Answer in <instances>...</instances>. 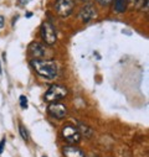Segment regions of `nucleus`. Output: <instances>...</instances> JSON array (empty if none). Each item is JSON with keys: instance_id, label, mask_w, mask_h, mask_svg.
Wrapping results in <instances>:
<instances>
[{"instance_id": "nucleus-1", "label": "nucleus", "mask_w": 149, "mask_h": 157, "mask_svg": "<svg viewBox=\"0 0 149 157\" xmlns=\"http://www.w3.org/2000/svg\"><path fill=\"white\" fill-rule=\"evenodd\" d=\"M31 67L40 77L47 81L55 79V77L57 75V64L55 63V61H44L34 58L31 61Z\"/></svg>"}, {"instance_id": "nucleus-2", "label": "nucleus", "mask_w": 149, "mask_h": 157, "mask_svg": "<svg viewBox=\"0 0 149 157\" xmlns=\"http://www.w3.org/2000/svg\"><path fill=\"white\" fill-rule=\"evenodd\" d=\"M67 93L68 90L66 87H62L60 84H52L45 93V100L49 103H56L63 99L67 95Z\"/></svg>"}, {"instance_id": "nucleus-3", "label": "nucleus", "mask_w": 149, "mask_h": 157, "mask_svg": "<svg viewBox=\"0 0 149 157\" xmlns=\"http://www.w3.org/2000/svg\"><path fill=\"white\" fill-rule=\"evenodd\" d=\"M41 37L45 41L46 45L52 46L56 40H57V35H56V30L54 27V25L50 21H44L41 25Z\"/></svg>"}, {"instance_id": "nucleus-4", "label": "nucleus", "mask_w": 149, "mask_h": 157, "mask_svg": "<svg viewBox=\"0 0 149 157\" xmlns=\"http://www.w3.org/2000/svg\"><path fill=\"white\" fill-rule=\"evenodd\" d=\"M74 9V0H56L55 13L60 17H67Z\"/></svg>"}, {"instance_id": "nucleus-5", "label": "nucleus", "mask_w": 149, "mask_h": 157, "mask_svg": "<svg viewBox=\"0 0 149 157\" xmlns=\"http://www.w3.org/2000/svg\"><path fill=\"white\" fill-rule=\"evenodd\" d=\"M62 136L71 145L79 144L81 141V132H80L79 128L72 126V125H65L62 128Z\"/></svg>"}, {"instance_id": "nucleus-6", "label": "nucleus", "mask_w": 149, "mask_h": 157, "mask_svg": "<svg viewBox=\"0 0 149 157\" xmlns=\"http://www.w3.org/2000/svg\"><path fill=\"white\" fill-rule=\"evenodd\" d=\"M47 111H49V114L52 116V117H55V119H63V117L66 116V114H67V108H66V105H63V104H61V103H58V101H56V103H50V105L47 106Z\"/></svg>"}, {"instance_id": "nucleus-7", "label": "nucleus", "mask_w": 149, "mask_h": 157, "mask_svg": "<svg viewBox=\"0 0 149 157\" xmlns=\"http://www.w3.org/2000/svg\"><path fill=\"white\" fill-rule=\"evenodd\" d=\"M95 16H96V9L92 4H86L85 6H82L79 14V17L82 22H90Z\"/></svg>"}, {"instance_id": "nucleus-8", "label": "nucleus", "mask_w": 149, "mask_h": 157, "mask_svg": "<svg viewBox=\"0 0 149 157\" xmlns=\"http://www.w3.org/2000/svg\"><path fill=\"white\" fill-rule=\"evenodd\" d=\"M62 152H63V156L65 157H86L85 156V152L76 147L74 145H68V146H65L62 148Z\"/></svg>"}, {"instance_id": "nucleus-9", "label": "nucleus", "mask_w": 149, "mask_h": 157, "mask_svg": "<svg viewBox=\"0 0 149 157\" xmlns=\"http://www.w3.org/2000/svg\"><path fill=\"white\" fill-rule=\"evenodd\" d=\"M30 53L32 55V57L35 59H40L42 57H45L46 55V48L45 46L40 45V44H37V42H34L30 45Z\"/></svg>"}, {"instance_id": "nucleus-10", "label": "nucleus", "mask_w": 149, "mask_h": 157, "mask_svg": "<svg viewBox=\"0 0 149 157\" xmlns=\"http://www.w3.org/2000/svg\"><path fill=\"white\" fill-rule=\"evenodd\" d=\"M127 9V0H115V11L117 14L124 13Z\"/></svg>"}, {"instance_id": "nucleus-11", "label": "nucleus", "mask_w": 149, "mask_h": 157, "mask_svg": "<svg viewBox=\"0 0 149 157\" xmlns=\"http://www.w3.org/2000/svg\"><path fill=\"white\" fill-rule=\"evenodd\" d=\"M19 132H20V136H21L22 140H25V141L29 140V132H27V130H26L21 124L19 125Z\"/></svg>"}, {"instance_id": "nucleus-12", "label": "nucleus", "mask_w": 149, "mask_h": 157, "mask_svg": "<svg viewBox=\"0 0 149 157\" xmlns=\"http://www.w3.org/2000/svg\"><path fill=\"white\" fill-rule=\"evenodd\" d=\"M20 106H21V109H27V106H29L27 98L25 95H20Z\"/></svg>"}, {"instance_id": "nucleus-13", "label": "nucleus", "mask_w": 149, "mask_h": 157, "mask_svg": "<svg viewBox=\"0 0 149 157\" xmlns=\"http://www.w3.org/2000/svg\"><path fill=\"white\" fill-rule=\"evenodd\" d=\"M96 2H97L99 5H102V6H108V5L112 4V2H113V0H96Z\"/></svg>"}, {"instance_id": "nucleus-14", "label": "nucleus", "mask_w": 149, "mask_h": 157, "mask_svg": "<svg viewBox=\"0 0 149 157\" xmlns=\"http://www.w3.org/2000/svg\"><path fill=\"white\" fill-rule=\"evenodd\" d=\"M5 144H6V140H5V137L0 141V155H2L3 152H4V148H5Z\"/></svg>"}, {"instance_id": "nucleus-15", "label": "nucleus", "mask_w": 149, "mask_h": 157, "mask_svg": "<svg viewBox=\"0 0 149 157\" xmlns=\"http://www.w3.org/2000/svg\"><path fill=\"white\" fill-rule=\"evenodd\" d=\"M5 25V21H4V17L3 16H0V29H3Z\"/></svg>"}, {"instance_id": "nucleus-16", "label": "nucleus", "mask_w": 149, "mask_h": 157, "mask_svg": "<svg viewBox=\"0 0 149 157\" xmlns=\"http://www.w3.org/2000/svg\"><path fill=\"white\" fill-rule=\"evenodd\" d=\"M27 3H30V0H20V4L21 5H26Z\"/></svg>"}, {"instance_id": "nucleus-17", "label": "nucleus", "mask_w": 149, "mask_h": 157, "mask_svg": "<svg viewBox=\"0 0 149 157\" xmlns=\"http://www.w3.org/2000/svg\"><path fill=\"white\" fill-rule=\"evenodd\" d=\"M127 2H129L131 4H135V3L138 2V0H127Z\"/></svg>"}, {"instance_id": "nucleus-18", "label": "nucleus", "mask_w": 149, "mask_h": 157, "mask_svg": "<svg viewBox=\"0 0 149 157\" xmlns=\"http://www.w3.org/2000/svg\"><path fill=\"white\" fill-rule=\"evenodd\" d=\"M32 16V14L31 13H29V14H26V17H31Z\"/></svg>"}, {"instance_id": "nucleus-19", "label": "nucleus", "mask_w": 149, "mask_h": 157, "mask_svg": "<svg viewBox=\"0 0 149 157\" xmlns=\"http://www.w3.org/2000/svg\"><path fill=\"white\" fill-rule=\"evenodd\" d=\"M44 157H45V156H44Z\"/></svg>"}]
</instances>
